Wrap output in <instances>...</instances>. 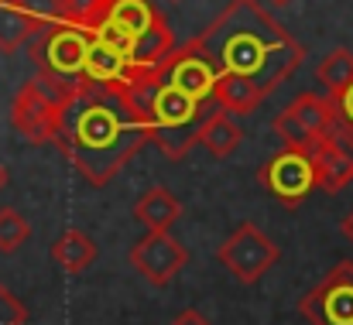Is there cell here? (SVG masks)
Wrapping results in <instances>:
<instances>
[{
    "instance_id": "cell-1",
    "label": "cell",
    "mask_w": 353,
    "mask_h": 325,
    "mask_svg": "<svg viewBox=\"0 0 353 325\" xmlns=\"http://www.w3.org/2000/svg\"><path fill=\"white\" fill-rule=\"evenodd\" d=\"M161 69L134 86H107L93 79L72 83L52 144L93 189L110 185L120 168L144 144H151L144 100L151 86L161 79Z\"/></svg>"
},
{
    "instance_id": "cell-2",
    "label": "cell",
    "mask_w": 353,
    "mask_h": 325,
    "mask_svg": "<svg viewBox=\"0 0 353 325\" xmlns=\"http://www.w3.org/2000/svg\"><path fill=\"white\" fill-rule=\"evenodd\" d=\"M196 41L220 72L250 79L264 96L278 90L305 59L292 31L281 28L261 0H230L203 28V34H196Z\"/></svg>"
},
{
    "instance_id": "cell-3",
    "label": "cell",
    "mask_w": 353,
    "mask_h": 325,
    "mask_svg": "<svg viewBox=\"0 0 353 325\" xmlns=\"http://www.w3.org/2000/svg\"><path fill=\"white\" fill-rule=\"evenodd\" d=\"M65 21H76L93 38L114 41L141 69H161L179 48L165 14L151 0H93L83 14Z\"/></svg>"
},
{
    "instance_id": "cell-4",
    "label": "cell",
    "mask_w": 353,
    "mask_h": 325,
    "mask_svg": "<svg viewBox=\"0 0 353 325\" xmlns=\"http://www.w3.org/2000/svg\"><path fill=\"white\" fill-rule=\"evenodd\" d=\"M210 109L213 107H206V103L192 100L189 93L175 90L165 79V69H161V79L151 86V93L144 100L151 144H158L165 158L182 161L192 151V144H199V127H203Z\"/></svg>"
},
{
    "instance_id": "cell-5",
    "label": "cell",
    "mask_w": 353,
    "mask_h": 325,
    "mask_svg": "<svg viewBox=\"0 0 353 325\" xmlns=\"http://www.w3.org/2000/svg\"><path fill=\"white\" fill-rule=\"evenodd\" d=\"M72 83H76V79H59V76L38 69V72L14 93L10 127H14L28 144H52Z\"/></svg>"
},
{
    "instance_id": "cell-6",
    "label": "cell",
    "mask_w": 353,
    "mask_h": 325,
    "mask_svg": "<svg viewBox=\"0 0 353 325\" xmlns=\"http://www.w3.org/2000/svg\"><path fill=\"white\" fill-rule=\"evenodd\" d=\"M90 41H93V34L86 28H79L76 21H52L28 45V59H31L34 69L52 72L59 79H83Z\"/></svg>"
},
{
    "instance_id": "cell-7",
    "label": "cell",
    "mask_w": 353,
    "mask_h": 325,
    "mask_svg": "<svg viewBox=\"0 0 353 325\" xmlns=\"http://www.w3.org/2000/svg\"><path fill=\"white\" fill-rule=\"evenodd\" d=\"M336 127H340V113H336V103L326 93L323 96L319 93H299L271 120V130L281 137V144L285 147H302V151H312Z\"/></svg>"
},
{
    "instance_id": "cell-8",
    "label": "cell",
    "mask_w": 353,
    "mask_h": 325,
    "mask_svg": "<svg viewBox=\"0 0 353 325\" xmlns=\"http://www.w3.org/2000/svg\"><path fill=\"white\" fill-rule=\"evenodd\" d=\"M257 182L288 209L302 206L316 189H319V175H316V161L312 151L302 147H281L274 158H268L257 168Z\"/></svg>"
},
{
    "instance_id": "cell-9",
    "label": "cell",
    "mask_w": 353,
    "mask_h": 325,
    "mask_svg": "<svg viewBox=\"0 0 353 325\" xmlns=\"http://www.w3.org/2000/svg\"><path fill=\"white\" fill-rule=\"evenodd\" d=\"M216 260L234 274L240 284H254L278 264V247L261 226L240 222L234 233L220 243Z\"/></svg>"
},
{
    "instance_id": "cell-10",
    "label": "cell",
    "mask_w": 353,
    "mask_h": 325,
    "mask_svg": "<svg viewBox=\"0 0 353 325\" xmlns=\"http://www.w3.org/2000/svg\"><path fill=\"white\" fill-rule=\"evenodd\" d=\"M299 315L312 325H353V260H340L299 302Z\"/></svg>"
},
{
    "instance_id": "cell-11",
    "label": "cell",
    "mask_w": 353,
    "mask_h": 325,
    "mask_svg": "<svg viewBox=\"0 0 353 325\" xmlns=\"http://www.w3.org/2000/svg\"><path fill=\"white\" fill-rule=\"evenodd\" d=\"M65 17V0H0V52L14 55L31 45L52 21Z\"/></svg>"
},
{
    "instance_id": "cell-12",
    "label": "cell",
    "mask_w": 353,
    "mask_h": 325,
    "mask_svg": "<svg viewBox=\"0 0 353 325\" xmlns=\"http://www.w3.org/2000/svg\"><path fill=\"white\" fill-rule=\"evenodd\" d=\"M130 267L154 288H165L179 277V271L189 264V250L172 236V233H148L141 236L130 253H127Z\"/></svg>"
},
{
    "instance_id": "cell-13",
    "label": "cell",
    "mask_w": 353,
    "mask_h": 325,
    "mask_svg": "<svg viewBox=\"0 0 353 325\" xmlns=\"http://www.w3.org/2000/svg\"><path fill=\"white\" fill-rule=\"evenodd\" d=\"M165 79H168L175 90L189 93L192 100H199V103H206V107H216V103H213V90H216L220 69H216V62L199 48L196 38H192L189 45H179V48L168 55V62H165Z\"/></svg>"
},
{
    "instance_id": "cell-14",
    "label": "cell",
    "mask_w": 353,
    "mask_h": 325,
    "mask_svg": "<svg viewBox=\"0 0 353 325\" xmlns=\"http://www.w3.org/2000/svg\"><path fill=\"white\" fill-rule=\"evenodd\" d=\"M312 161H316V175H319V189L336 196L353 182V130L343 123L336 130H330L316 147H312Z\"/></svg>"
},
{
    "instance_id": "cell-15",
    "label": "cell",
    "mask_w": 353,
    "mask_h": 325,
    "mask_svg": "<svg viewBox=\"0 0 353 325\" xmlns=\"http://www.w3.org/2000/svg\"><path fill=\"white\" fill-rule=\"evenodd\" d=\"M134 219L141 226H148V233H168L179 219H182V202L165 189V185H151L137 202H134Z\"/></svg>"
},
{
    "instance_id": "cell-16",
    "label": "cell",
    "mask_w": 353,
    "mask_h": 325,
    "mask_svg": "<svg viewBox=\"0 0 353 325\" xmlns=\"http://www.w3.org/2000/svg\"><path fill=\"white\" fill-rule=\"evenodd\" d=\"M199 144L213 158H230L236 147L243 144V130H240V123L234 120V113H227V109H220V107L210 109L206 120H203V127H199Z\"/></svg>"
},
{
    "instance_id": "cell-17",
    "label": "cell",
    "mask_w": 353,
    "mask_h": 325,
    "mask_svg": "<svg viewBox=\"0 0 353 325\" xmlns=\"http://www.w3.org/2000/svg\"><path fill=\"white\" fill-rule=\"evenodd\" d=\"M261 100H264V93L250 79L234 76V72H220L216 90H213V103L220 109H227L234 116H247V113H254V109L261 107Z\"/></svg>"
},
{
    "instance_id": "cell-18",
    "label": "cell",
    "mask_w": 353,
    "mask_h": 325,
    "mask_svg": "<svg viewBox=\"0 0 353 325\" xmlns=\"http://www.w3.org/2000/svg\"><path fill=\"white\" fill-rule=\"evenodd\" d=\"M97 243L86 236V233H79V229H65L55 243H52V260L65 271V274H83L93 260H97Z\"/></svg>"
},
{
    "instance_id": "cell-19",
    "label": "cell",
    "mask_w": 353,
    "mask_h": 325,
    "mask_svg": "<svg viewBox=\"0 0 353 325\" xmlns=\"http://www.w3.org/2000/svg\"><path fill=\"white\" fill-rule=\"evenodd\" d=\"M316 79L323 83V90H326V96H330V100H333V96H340V93L353 83V52L350 48H333V52L319 62Z\"/></svg>"
},
{
    "instance_id": "cell-20",
    "label": "cell",
    "mask_w": 353,
    "mask_h": 325,
    "mask_svg": "<svg viewBox=\"0 0 353 325\" xmlns=\"http://www.w3.org/2000/svg\"><path fill=\"white\" fill-rule=\"evenodd\" d=\"M31 226L17 209H0V253H14L24 247Z\"/></svg>"
},
{
    "instance_id": "cell-21",
    "label": "cell",
    "mask_w": 353,
    "mask_h": 325,
    "mask_svg": "<svg viewBox=\"0 0 353 325\" xmlns=\"http://www.w3.org/2000/svg\"><path fill=\"white\" fill-rule=\"evenodd\" d=\"M0 325H28V308L0 284Z\"/></svg>"
},
{
    "instance_id": "cell-22",
    "label": "cell",
    "mask_w": 353,
    "mask_h": 325,
    "mask_svg": "<svg viewBox=\"0 0 353 325\" xmlns=\"http://www.w3.org/2000/svg\"><path fill=\"white\" fill-rule=\"evenodd\" d=\"M168 325H210V319H206V315H199L196 308H185V312H179Z\"/></svg>"
},
{
    "instance_id": "cell-23",
    "label": "cell",
    "mask_w": 353,
    "mask_h": 325,
    "mask_svg": "<svg viewBox=\"0 0 353 325\" xmlns=\"http://www.w3.org/2000/svg\"><path fill=\"white\" fill-rule=\"evenodd\" d=\"M90 3H93V0H65V17H76V14H83ZM65 17H62V21H65Z\"/></svg>"
},
{
    "instance_id": "cell-24",
    "label": "cell",
    "mask_w": 353,
    "mask_h": 325,
    "mask_svg": "<svg viewBox=\"0 0 353 325\" xmlns=\"http://www.w3.org/2000/svg\"><path fill=\"white\" fill-rule=\"evenodd\" d=\"M340 229H343V236H347V240L353 243V209L347 213V216H343V222H340Z\"/></svg>"
},
{
    "instance_id": "cell-25",
    "label": "cell",
    "mask_w": 353,
    "mask_h": 325,
    "mask_svg": "<svg viewBox=\"0 0 353 325\" xmlns=\"http://www.w3.org/2000/svg\"><path fill=\"white\" fill-rule=\"evenodd\" d=\"M7 182H10V171H7V165L0 161V192L7 189Z\"/></svg>"
},
{
    "instance_id": "cell-26",
    "label": "cell",
    "mask_w": 353,
    "mask_h": 325,
    "mask_svg": "<svg viewBox=\"0 0 353 325\" xmlns=\"http://www.w3.org/2000/svg\"><path fill=\"white\" fill-rule=\"evenodd\" d=\"M268 3H274V7H288V3H295V0H268Z\"/></svg>"
},
{
    "instance_id": "cell-27",
    "label": "cell",
    "mask_w": 353,
    "mask_h": 325,
    "mask_svg": "<svg viewBox=\"0 0 353 325\" xmlns=\"http://www.w3.org/2000/svg\"><path fill=\"white\" fill-rule=\"evenodd\" d=\"M168 3H182V0H168Z\"/></svg>"
}]
</instances>
